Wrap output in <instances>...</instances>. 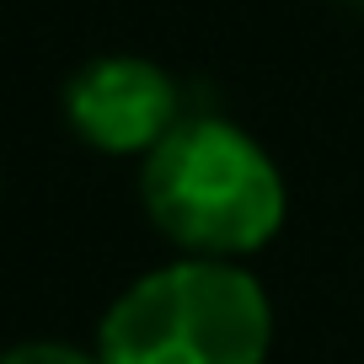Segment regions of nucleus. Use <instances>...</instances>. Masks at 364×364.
<instances>
[{"label": "nucleus", "mask_w": 364, "mask_h": 364, "mask_svg": "<svg viewBox=\"0 0 364 364\" xmlns=\"http://www.w3.org/2000/svg\"><path fill=\"white\" fill-rule=\"evenodd\" d=\"M145 215L182 257L241 262L284 225V177L241 124L188 113L139 166Z\"/></svg>", "instance_id": "obj_1"}, {"label": "nucleus", "mask_w": 364, "mask_h": 364, "mask_svg": "<svg viewBox=\"0 0 364 364\" xmlns=\"http://www.w3.org/2000/svg\"><path fill=\"white\" fill-rule=\"evenodd\" d=\"M268 348V295L241 262L220 257H177L139 273L97 332L102 364H262Z\"/></svg>", "instance_id": "obj_2"}, {"label": "nucleus", "mask_w": 364, "mask_h": 364, "mask_svg": "<svg viewBox=\"0 0 364 364\" xmlns=\"http://www.w3.org/2000/svg\"><path fill=\"white\" fill-rule=\"evenodd\" d=\"M65 124L102 156H150L182 124V91L145 54H97L65 80Z\"/></svg>", "instance_id": "obj_3"}, {"label": "nucleus", "mask_w": 364, "mask_h": 364, "mask_svg": "<svg viewBox=\"0 0 364 364\" xmlns=\"http://www.w3.org/2000/svg\"><path fill=\"white\" fill-rule=\"evenodd\" d=\"M0 364H102V359L86 353V348H70V343L38 338V343H16V348H6V353H0Z\"/></svg>", "instance_id": "obj_4"}]
</instances>
